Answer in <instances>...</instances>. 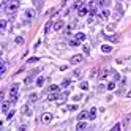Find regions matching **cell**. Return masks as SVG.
<instances>
[{"instance_id": "obj_31", "label": "cell", "mask_w": 131, "mask_h": 131, "mask_svg": "<svg viewBox=\"0 0 131 131\" xmlns=\"http://www.w3.org/2000/svg\"><path fill=\"white\" fill-rule=\"evenodd\" d=\"M130 119H131V114H130V115H126V117L123 119V125H125V126L128 125V122H130Z\"/></svg>"}, {"instance_id": "obj_39", "label": "cell", "mask_w": 131, "mask_h": 131, "mask_svg": "<svg viewBox=\"0 0 131 131\" xmlns=\"http://www.w3.org/2000/svg\"><path fill=\"white\" fill-rule=\"evenodd\" d=\"M68 109H70V111H76V109H77V106H76V104H73V106H70Z\"/></svg>"}, {"instance_id": "obj_32", "label": "cell", "mask_w": 131, "mask_h": 131, "mask_svg": "<svg viewBox=\"0 0 131 131\" xmlns=\"http://www.w3.org/2000/svg\"><path fill=\"white\" fill-rule=\"evenodd\" d=\"M5 71H6V62H3V63H2V76L5 74Z\"/></svg>"}, {"instance_id": "obj_24", "label": "cell", "mask_w": 131, "mask_h": 131, "mask_svg": "<svg viewBox=\"0 0 131 131\" xmlns=\"http://www.w3.org/2000/svg\"><path fill=\"white\" fill-rule=\"evenodd\" d=\"M106 30H107V32H114V30H115V24H109V25L106 27Z\"/></svg>"}, {"instance_id": "obj_15", "label": "cell", "mask_w": 131, "mask_h": 131, "mask_svg": "<svg viewBox=\"0 0 131 131\" xmlns=\"http://www.w3.org/2000/svg\"><path fill=\"white\" fill-rule=\"evenodd\" d=\"M107 76H109V70H104V71H101V74H100V81H104Z\"/></svg>"}, {"instance_id": "obj_25", "label": "cell", "mask_w": 131, "mask_h": 131, "mask_svg": "<svg viewBox=\"0 0 131 131\" xmlns=\"http://www.w3.org/2000/svg\"><path fill=\"white\" fill-rule=\"evenodd\" d=\"M51 27H54V24H52V22H51V21H49V22H48V24H46V29H44V32H46V33H48L49 30H51Z\"/></svg>"}, {"instance_id": "obj_5", "label": "cell", "mask_w": 131, "mask_h": 131, "mask_svg": "<svg viewBox=\"0 0 131 131\" xmlns=\"http://www.w3.org/2000/svg\"><path fill=\"white\" fill-rule=\"evenodd\" d=\"M82 60H84V57L81 55V54H77V55H73L71 57V63L73 65H77V63H81Z\"/></svg>"}, {"instance_id": "obj_37", "label": "cell", "mask_w": 131, "mask_h": 131, "mask_svg": "<svg viewBox=\"0 0 131 131\" xmlns=\"http://www.w3.org/2000/svg\"><path fill=\"white\" fill-rule=\"evenodd\" d=\"M84 54H90V48H89V46H84Z\"/></svg>"}, {"instance_id": "obj_34", "label": "cell", "mask_w": 131, "mask_h": 131, "mask_svg": "<svg viewBox=\"0 0 131 131\" xmlns=\"http://www.w3.org/2000/svg\"><path fill=\"white\" fill-rule=\"evenodd\" d=\"M13 117H14V111H10V112H8V115H6V119H8V120H11Z\"/></svg>"}, {"instance_id": "obj_20", "label": "cell", "mask_w": 131, "mask_h": 131, "mask_svg": "<svg viewBox=\"0 0 131 131\" xmlns=\"http://www.w3.org/2000/svg\"><path fill=\"white\" fill-rule=\"evenodd\" d=\"M87 13H89V10H87L85 6H82V8H81V10H79V16H85Z\"/></svg>"}, {"instance_id": "obj_11", "label": "cell", "mask_w": 131, "mask_h": 131, "mask_svg": "<svg viewBox=\"0 0 131 131\" xmlns=\"http://www.w3.org/2000/svg\"><path fill=\"white\" fill-rule=\"evenodd\" d=\"M101 51H103L104 54H109V52H112V48H111L109 44H103V46H101Z\"/></svg>"}, {"instance_id": "obj_10", "label": "cell", "mask_w": 131, "mask_h": 131, "mask_svg": "<svg viewBox=\"0 0 131 131\" xmlns=\"http://www.w3.org/2000/svg\"><path fill=\"white\" fill-rule=\"evenodd\" d=\"M63 25H65L63 21H57V22L54 24V30H62V29H63Z\"/></svg>"}, {"instance_id": "obj_23", "label": "cell", "mask_w": 131, "mask_h": 131, "mask_svg": "<svg viewBox=\"0 0 131 131\" xmlns=\"http://www.w3.org/2000/svg\"><path fill=\"white\" fill-rule=\"evenodd\" d=\"M38 60H40L38 57H32V59H29V60H27V63H29V65H32V63H36Z\"/></svg>"}, {"instance_id": "obj_19", "label": "cell", "mask_w": 131, "mask_h": 131, "mask_svg": "<svg viewBox=\"0 0 131 131\" xmlns=\"http://www.w3.org/2000/svg\"><path fill=\"white\" fill-rule=\"evenodd\" d=\"M79 44H81V41H79V40H76V38L70 41V46H73V48H76V46H79Z\"/></svg>"}, {"instance_id": "obj_18", "label": "cell", "mask_w": 131, "mask_h": 131, "mask_svg": "<svg viewBox=\"0 0 131 131\" xmlns=\"http://www.w3.org/2000/svg\"><path fill=\"white\" fill-rule=\"evenodd\" d=\"M33 3H35V6H36L38 10H41V6H43V0H33Z\"/></svg>"}, {"instance_id": "obj_35", "label": "cell", "mask_w": 131, "mask_h": 131, "mask_svg": "<svg viewBox=\"0 0 131 131\" xmlns=\"http://www.w3.org/2000/svg\"><path fill=\"white\" fill-rule=\"evenodd\" d=\"M120 128H122V125L120 123H117V125H114V128H112V131H119Z\"/></svg>"}, {"instance_id": "obj_28", "label": "cell", "mask_w": 131, "mask_h": 131, "mask_svg": "<svg viewBox=\"0 0 131 131\" xmlns=\"http://www.w3.org/2000/svg\"><path fill=\"white\" fill-rule=\"evenodd\" d=\"M16 44H24V38L22 36H16Z\"/></svg>"}, {"instance_id": "obj_27", "label": "cell", "mask_w": 131, "mask_h": 131, "mask_svg": "<svg viewBox=\"0 0 131 131\" xmlns=\"http://www.w3.org/2000/svg\"><path fill=\"white\" fill-rule=\"evenodd\" d=\"M79 87H81L82 90H87V89H89V82H85V81H84V82H81V85H79Z\"/></svg>"}, {"instance_id": "obj_40", "label": "cell", "mask_w": 131, "mask_h": 131, "mask_svg": "<svg viewBox=\"0 0 131 131\" xmlns=\"http://www.w3.org/2000/svg\"><path fill=\"white\" fill-rule=\"evenodd\" d=\"M8 3H10V0H2V5H3V6H6Z\"/></svg>"}, {"instance_id": "obj_2", "label": "cell", "mask_w": 131, "mask_h": 131, "mask_svg": "<svg viewBox=\"0 0 131 131\" xmlns=\"http://www.w3.org/2000/svg\"><path fill=\"white\" fill-rule=\"evenodd\" d=\"M18 90H19V85H18V84H14V85L10 89V96H11V103H14L16 100H18Z\"/></svg>"}, {"instance_id": "obj_21", "label": "cell", "mask_w": 131, "mask_h": 131, "mask_svg": "<svg viewBox=\"0 0 131 131\" xmlns=\"http://www.w3.org/2000/svg\"><path fill=\"white\" fill-rule=\"evenodd\" d=\"M44 81H46L44 77H38V79H36V85H38V87H43V84H44Z\"/></svg>"}, {"instance_id": "obj_12", "label": "cell", "mask_w": 131, "mask_h": 131, "mask_svg": "<svg viewBox=\"0 0 131 131\" xmlns=\"http://www.w3.org/2000/svg\"><path fill=\"white\" fill-rule=\"evenodd\" d=\"M109 14H111V13H109V10H103V11L100 13V19H107Z\"/></svg>"}, {"instance_id": "obj_26", "label": "cell", "mask_w": 131, "mask_h": 131, "mask_svg": "<svg viewBox=\"0 0 131 131\" xmlns=\"http://www.w3.org/2000/svg\"><path fill=\"white\" fill-rule=\"evenodd\" d=\"M114 89H115V81H112V82L107 84V90H114Z\"/></svg>"}, {"instance_id": "obj_41", "label": "cell", "mask_w": 131, "mask_h": 131, "mask_svg": "<svg viewBox=\"0 0 131 131\" xmlns=\"http://www.w3.org/2000/svg\"><path fill=\"white\" fill-rule=\"evenodd\" d=\"M126 96H128V98H131V90H130V92L126 93Z\"/></svg>"}, {"instance_id": "obj_29", "label": "cell", "mask_w": 131, "mask_h": 131, "mask_svg": "<svg viewBox=\"0 0 131 131\" xmlns=\"http://www.w3.org/2000/svg\"><path fill=\"white\" fill-rule=\"evenodd\" d=\"M59 89H60L59 85H51L49 87V92H59Z\"/></svg>"}, {"instance_id": "obj_4", "label": "cell", "mask_w": 131, "mask_h": 131, "mask_svg": "<svg viewBox=\"0 0 131 131\" xmlns=\"http://www.w3.org/2000/svg\"><path fill=\"white\" fill-rule=\"evenodd\" d=\"M35 14H36V13H35V10H32V8H29V10L24 11V18L29 19V21H32V19L35 18Z\"/></svg>"}, {"instance_id": "obj_38", "label": "cell", "mask_w": 131, "mask_h": 131, "mask_svg": "<svg viewBox=\"0 0 131 131\" xmlns=\"http://www.w3.org/2000/svg\"><path fill=\"white\" fill-rule=\"evenodd\" d=\"M109 40H111V41H114V43H117V41H119V36H111Z\"/></svg>"}, {"instance_id": "obj_9", "label": "cell", "mask_w": 131, "mask_h": 131, "mask_svg": "<svg viewBox=\"0 0 131 131\" xmlns=\"http://www.w3.org/2000/svg\"><path fill=\"white\" fill-rule=\"evenodd\" d=\"M87 128H89V126H87V123H85V122H82V120H79V123L76 125V130H77V131H81V130H87Z\"/></svg>"}, {"instance_id": "obj_8", "label": "cell", "mask_w": 131, "mask_h": 131, "mask_svg": "<svg viewBox=\"0 0 131 131\" xmlns=\"http://www.w3.org/2000/svg\"><path fill=\"white\" fill-rule=\"evenodd\" d=\"M21 112H22L24 115H32V109L29 107V104H25V106H22V109H21Z\"/></svg>"}, {"instance_id": "obj_1", "label": "cell", "mask_w": 131, "mask_h": 131, "mask_svg": "<svg viewBox=\"0 0 131 131\" xmlns=\"http://www.w3.org/2000/svg\"><path fill=\"white\" fill-rule=\"evenodd\" d=\"M5 8H6L8 13H14L16 10L19 8V0H10V3H8Z\"/></svg>"}, {"instance_id": "obj_14", "label": "cell", "mask_w": 131, "mask_h": 131, "mask_svg": "<svg viewBox=\"0 0 131 131\" xmlns=\"http://www.w3.org/2000/svg\"><path fill=\"white\" fill-rule=\"evenodd\" d=\"M74 38H76V40H79V41L82 43L84 40H85V35H84L82 32H79V33H76V36H74Z\"/></svg>"}, {"instance_id": "obj_17", "label": "cell", "mask_w": 131, "mask_h": 131, "mask_svg": "<svg viewBox=\"0 0 131 131\" xmlns=\"http://www.w3.org/2000/svg\"><path fill=\"white\" fill-rule=\"evenodd\" d=\"M38 98H40V95H38V93H30L29 100H30V101H36Z\"/></svg>"}, {"instance_id": "obj_33", "label": "cell", "mask_w": 131, "mask_h": 131, "mask_svg": "<svg viewBox=\"0 0 131 131\" xmlns=\"http://www.w3.org/2000/svg\"><path fill=\"white\" fill-rule=\"evenodd\" d=\"M70 82H71L70 79H65L63 82H62V87H68V85H70Z\"/></svg>"}, {"instance_id": "obj_36", "label": "cell", "mask_w": 131, "mask_h": 131, "mask_svg": "<svg viewBox=\"0 0 131 131\" xmlns=\"http://www.w3.org/2000/svg\"><path fill=\"white\" fill-rule=\"evenodd\" d=\"M112 76H114V81H119V79H120L119 73H115V71H114V73H112Z\"/></svg>"}, {"instance_id": "obj_16", "label": "cell", "mask_w": 131, "mask_h": 131, "mask_svg": "<svg viewBox=\"0 0 131 131\" xmlns=\"http://www.w3.org/2000/svg\"><path fill=\"white\" fill-rule=\"evenodd\" d=\"M87 117H89V112H85V111H84V112H81L77 115V120H84V119H87Z\"/></svg>"}, {"instance_id": "obj_6", "label": "cell", "mask_w": 131, "mask_h": 131, "mask_svg": "<svg viewBox=\"0 0 131 131\" xmlns=\"http://www.w3.org/2000/svg\"><path fill=\"white\" fill-rule=\"evenodd\" d=\"M60 98V93L59 92H49V95H48V100L49 101H54V100H59Z\"/></svg>"}, {"instance_id": "obj_3", "label": "cell", "mask_w": 131, "mask_h": 131, "mask_svg": "<svg viewBox=\"0 0 131 131\" xmlns=\"http://www.w3.org/2000/svg\"><path fill=\"white\" fill-rule=\"evenodd\" d=\"M52 119H54V115H52V114H49V112H46V114H43V115H41V122L44 125H49L51 122H52Z\"/></svg>"}, {"instance_id": "obj_13", "label": "cell", "mask_w": 131, "mask_h": 131, "mask_svg": "<svg viewBox=\"0 0 131 131\" xmlns=\"http://www.w3.org/2000/svg\"><path fill=\"white\" fill-rule=\"evenodd\" d=\"M95 117H96V109H95V107H92V109L89 111V119H90V120H93Z\"/></svg>"}, {"instance_id": "obj_22", "label": "cell", "mask_w": 131, "mask_h": 131, "mask_svg": "<svg viewBox=\"0 0 131 131\" xmlns=\"http://www.w3.org/2000/svg\"><path fill=\"white\" fill-rule=\"evenodd\" d=\"M5 29H6V21H5V19H2V21H0V30L3 32Z\"/></svg>"}, {"instance_id": "obj_7", "label": "cell", "mask_w": 131, "mask_h": 131, "mask_svg": "<svg viewBox=\"0 0 131 131\" xmlns=\"http://www.w3.org/2000/svg\"><path fill=\"white\" fill-rule=\"evenodd\" d=\"M11 104H13L11 101H3V103H2V112H8Z\"/></svg>"}, {"instance_id": "obj_30", "label": "cell", "mask_w": 131, "mask_h": 131, "mask_svg": "<svg viewBox=\"0 0 131 131\" xmlns=\"http://www.w3.org/2000/svg\"><path fill=\"white\" fill-rule=\"evenodd\" d=\"M82 6H84V3H82V2H76V3H74V8H77V10H81Z\"/></svg>"}]
</instances>
